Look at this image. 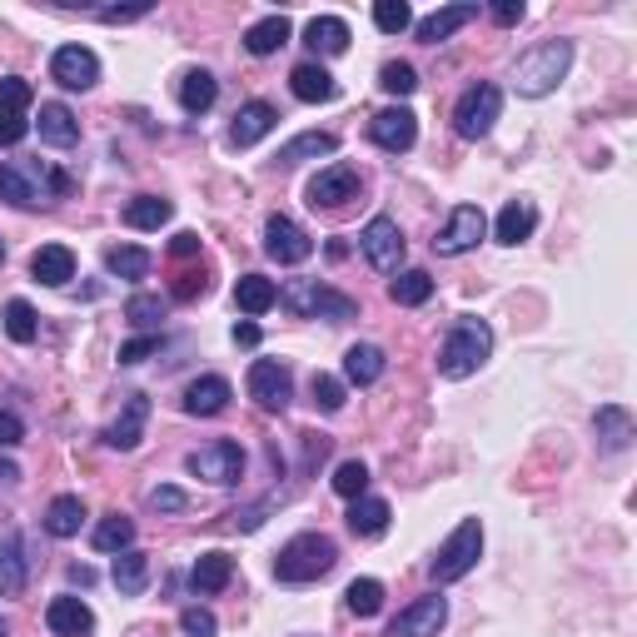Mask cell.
Returning <instances> with one entry per match:
<instances>
[{"instance_id": "1", "label": "cell", "mask_w": 637, "mask_h": 637, "mask_svg": "<svg viewBox=\"0 0 637 637\" xmlns=\"http://www.w3.org/2000/svg\"><path fill=\"white\" fill-rule=\"evenodd\" d=\"M573 71V40H538L528 55H519V71H513V90L523 100H544L563 85V75Z\"/></svg>"}, {"instance_id": "2", "label": "cell", "mask_w": 637, "mask_h": 637, "mask_svg": "<svg viewBox=\"0 0 637 637\" xmlns=\"http://www.w3.org/2000/svg\"><path fill=\"white\" fill-rule=\"evenodd\" d=\"M488 354H494V329L484 318H459L449 329V339H444V349H438V374L469 378L488 364Z\"/></svg>"}, {"instance_id": "3", "label": "cell", "mask_w": 637, "mask_h": 637, "mask_svg": "<svg viewBox=\"0 0 637 637\" xmlns=\"http://www.w3.org/2000/svg\"><path fill=\"white\" fill-rule=\"evenodd\" d=\"M334 563H339L334 538H324V533H299V538H289V544L279 548V558H274V578L279 583H314V578H324V573H334Z\"/></svg>"}, {"instance_id": "4", "label": "cell", "mask_w": 637, "mask_h": 637, "mask_svg": "<svg viewBox=\"0 0 637 637\" xmlns=\"http://www.w3.org/2000/svg\"><path fill=\"white\" fill-rule=\"evenodd\" d=\"M478 553H484V523L478 519H463L459 528L449 533V544L438 548V558H434V583L444 588V583H459V578H469L473 567H478Z\"/></svg>"}, {"instance_id": "5", "label": "cell", "mask_w": 637, "mask_h": 637, "mask_svg": "<svg viewBox=\"0 0 637 637\" xmlns=\"http://www.w3.org/2000/svg\"><path fill=\"white\" fill-rule=\"evenodd\" d=\"M279 299L295 309L299 318H329V324H344V318L359 314L354 299L339 295V289H329V284H318V279H295Z\"/></svg>"}, {"instance_id": "6", "label": "cell", "mask_w": 637, "mask_h": 637, "mask_svg": "<svg viewBox=\"0 0 637 637\" xmlns=\"http://www.w3.org/2000/svg\"><path fill=\"white\" fill-rule=\"evenodd\" d=\"M498 115H503V90L488 80L469 85V90L459 95V105H453V130H459L463 140H484L498 125Z\"/></svg>"}, {"instance_id": "7", "label": "cell", "mask_w": 637, "mask_h": 637, "mask_svg": "<svg viewBox=\"0 0 637 637\" xmlns=\"http://www.w3.org/2000/svg\"><path fill=\"white\" fill-rule=\"evenodd\" d=\"M185 469L214 488H229V484H239V473H245V449H239L235 438H214V444L189 453Z\"/></svg>"}, {"instance_id": "8", "label": "cell", "mask_w": 637, "mask_h": 637, "mask_svg": "<svg viewBox=\"0 0 637 637\" xmlns=\"http://www.w3.org/2000/svg\"><path fill=\"white\" fill-rule=\"evenodd\" d=\"M249 399L260 403L264 413H284L289 399H295V374L279 359H254L249 364Z\"/></svg>"}, {"instance_id": "9", "label": "cell", "mask_w": 637, "mask_h": 637, "mask_svg": "<svg viewBox=\"0 0 637 637\" xmlns=\"http://www.w3.org/2000/svg\"><path fill=\"white\" fill-rule=\"evenodd\" d=\"M484 235H488V214L478 210V204H459V210L449 214V225L438 229L434 254H444V260H459V254L478 249V239H484Z\"/></svg>"}, {"instance_id": "10", "label": "cell", "mask_w": 637, "mask_h": 637, "mask_svg": "<svg viewBox=\"0 0 637 637\" xmlns=\"http://www.w3.org/2000/svg\"><path fill=\"white\" fill-rule=\"evenodd\" d=\"M359 249H364V260L374 264L378 274H394L403 264V229H399V220L374 214V220L364 225V235H359Z\"/></svg>"}, {"instance_id": "11", "label": "cell", "mask_w": 637, "mask_h": 637, "mask_svg": "<svg viewBox=\"0 0 637 637\" xmlns=\"http://www.w3.org/2000/svg\"><path fill=\"white\" fill-rule=\"evenodd\" d=\"M309 204L314 210H339V204H349L359 195V170L344 165V160H334V165H324L314 179H309Z\"/></svg>"}, {"instance_id": "12", "label": "cell", "mask_w": 637, "mask_h": 637, "mask_svg": "<svg viewBox=\"0 0 637 637\" xmlns=\"http://www.w3.org/2000/svg\"><path fill=\"white\" fill-rule=\"evenodd\" d=\"M264 254H270L274 264H304L309 254H314V239H309L289 214H270V220H264Z\"/></svg>"}, {"instance_id": "13", "label": "cell", "mask_w": 637, "mask_h": 637, "mask_svg": "<svg viewBox=\"0 0 637 637\" xmlns=\"http://www.w3.org/2000/svg\"><path fill=\"white\" fill-rule=\"evenodd\" d=\"M369 140H374L378 150H389V154L413 150V140H419V115H413L409 105L378 110V115L369 120Z\"/></svg>"}, {"instance_id": "14", "label": "cell", "mask_w": 637, "mask_h": 637, "mask_svg": "<svg viewBox=\"0 0 637 637\" xmlns=\"http://www.w3.org/2000/svg\"><path fill=\"white\" fill-rule=\"evenodd\" d=\"M449 623V602L428 592V598H413L399 617L389 623V637H438V627Z\"/></svg>"}, {"instance_id": "15", "label": "cell", "mask_w": 637, "mask_h": 637, "mask_svg": "<svg viewBox=\"0 0 637 637\" xmlns=\"http://www.w3.org/2000/svg\"><path fill=\"white\" fill-rule=\"evenodd\" d=\"M50 80L65 85V90H90L100 80V60L90 46H60L50 55Z\"/></svg>"}, {"instance_id": "16", "label": "cell", "mask_w": 637, "mask_h": 637, "mask_svg": "<svg viewBox=\"0 0 637 637\" xmlns=\"http://www.w3.org/2000/svg\"><path fill=\"white\" fill-rule=\"evenodd\" d=\"M145 424H150V399H145V394H130V399H125V409H120V419L105 428V444H110V449H120V453L140 449Z\"/></svg>"}, {"instance_id": "17", "label": "cell", "mask_w": 637, "mask_h": 637, "mask_svg": "<svg viewBox=\"0 0 637 637\" xmlns=\"http://www.w3.org/2000/svg\"><path fill=\"white\" fill-rule=\"evenodd\" d=\"M274 125H279V110H274L270 100H249V105H239L235 125H229V145H235V150H249V145H260Z\"/></svg>"}, {"instance_id": "18", "label": "cell", "mask_w": 637, "mask_h": 637, "mask_svg": "<svg viewBox=\"0 0 637 637\" xmlns=\"http://www.w3.org/2000/svg\"><path fill=\"white\" fill-rule=\"evenodd\" d=\"M229 399H235V389H229V378L225 374H204L195 378L185 389V413L189 419H214V413H225Z\"/></svg>"}, {"instance_id": "19", "label": "cell", "mask_w": 637, "mask_h": 637, "mask_svg": "<svg viewBox=\"0 0 637 637\" xmlns=\"http://www.w3.org/2000/svg\"><path fill=\"white\" fill-rule=\"evenodd\" d=\"M469 21H478V5L459 0V5H444V11L424 15V21L413 25V30H419V40H424V46H444V40H449V36H459V30H463Z\"/></svg>"}, {"instance_id": "20", "label": "cell", "mask_w": 637, "mask_h": 637, "mask_svg": "<svg viewBox=\"0 0 637 637\" xmlns=\"http://www.w3.org/2000/svg\"><path fill=\"white\" fill-rule=\"evenodd\" d=\"M46 627L55 637H90L95 633V613L85 598H55L46 608Z\"/></svg>"}, {"instance_id": "21", "label": "cell", "mask_w": 637, "mask_h": 637, "mask_svg": "<svg viewBox=\"0 0 637 637\" xmlns=\"http://www.w3.org/2000/svg\"><path fill=\"white\" fill-rule=\"evenodd\" d=\"M538 229V204L533 200H508L503 210H498V220H494V239L498 245H523V239Z\"/></svg>"}, {"instance_id": "22", "label": "cell", "mask_w": 637, "mask_h": 637, "mask_svg": "<svg viewBox=\"0 0 637 637\" xmlns=\"http://www.w3.org/2000/svg\"><path fill=\"white\" fill-rule=\"evenodd\" d=\"M289 90H295L304 105H329L334 95H339V80H334L318 60H304V65H295V75H289Z\"/></svg>"}, {"instance_id": "23", "label": "cell", "mask_w": 637, "mask_h": 637, "mask_svg": "<svg viewBox=\"0 0 637 637\" xmlns=\"http://www.w3.org/2000/svg\"><path fill=\"white\" fill-rule=\"evenodd\" d=\"M592 428H598V444L608 453H623L627 444H633V434H637L633 413H627L623 403H602V409L592 413Z\"/></svg>"}, {"instance_id": "24", "label": "cell", "mask_w": 637, "mask_h": 637, "mask_svg": "<svg viewBox=\"0 0 637 637\" xmlns=\"http://www.w3.org/2000/svg\"><path fill=\"white\" fill-rule=\"evenodd\" d=\"M289 36H295L289 15H264V21H254L245 30V50L249 55H279V50L289 46Z\"/></svg>"}, {"instance_id": "25", "label": "cell", "mask_w": 637, "mask_h": 637, "mask_svg": "<svg viewBox=\"0 0 637 637\" xmlns=\"http://www.w3.org/2000/svg\"><path fill=\"white\" fill-rule=\"evenodd\" d=\"M30 274H36L40 284H50V289H60V284L75 279V254L65 245H40L36 254H30Z\"/></svg>"}, {"instance_id": "26", "label": "cell", "mask_w": 637, "mask_h": 637, "mask_svg": "<svg viewBox=\"0 0 637 637\" xmlns=\"http://www.w3.org/2000/svg\"><path fill=\"white\" fill-rule=\"evenodd\" d=\"M40 140L55 145V150H71L80 140V120L71 115V105H60V100H46L40 105Z\"/></svg>"}, {"instance_id": "27", "label": "cell", "mask_w": 637, "mask_h": 637, "mask_svg": "<svg viewBox=\"0 0 637 637\" xmlns=\"http://www.w3.org/2000/svg\"><path fill=\"white\" fill-rule=\"evenodd\" d=\"M384 349L378 344H354L349 354H344V384H359V389H369V384H378L384 378Z\"/></svg>"}, {"instance_id": "28", "label": "cell", "mask_w": 637, "mask_h": 637, "mask_svg": "<svg viewBox=\"0 0 637 637\" xmlns=\"http://www.w3.org/2000/svg\"><path fill=\"white\" fill-rule=\"evenodd\" d=\"M304 40L314 55H344V50H349V21H339V15H314V21L304 25Z\"/></svg>"}, {"instance_id": "29", "label": "cell", "mask_w": 637, "mask_h": 637, "mask_svg": "<svg viewBox=\"0 0 637 637\" xmlns=\"http://www.w3.org/2000/svg\"><path fill=\"white\" fill-rule=\"evenodd\" d=\"M115 588L125 592V598H140L145 588H150V558L140 553V548H125V553H115Z\"/></svg>"}, {"instance_id": "30", "label": "cell", "mask_w": 637, "mask_h": 637, "mask_svg": "<svg viewBox=\"0 0 637 637\" xmlns=\"http://www.w3.org/2000/svg\"><path fill=\"white\" fill-rule=\"evenodd\" d=\"M214 100H220V80H214L210 71H185L179 75V105H185V115H204Z\"/></svg>"}, {"instance_id": "31", "label": "cell", "mask_w": 637, "mask_h": 637, "mask_svg": "<svg viewBox=\"0 0 637 637\" xmlns=\"http://www.w3.org/2000/svg\"><path fill=\"white\" fill-rule=\"evenodd\" d=\"M229 578H235V558L229 553H200V563H195V573H189V583H195V592H225Z\"/></svg>"}, {"instance_id": "32", "label": "cell", "mask_w": 637, "mask_h": 637, "mask_svg": "<svg viewBox=\"0 0 637 637\" xmlns=\"http://www.w3.org/2000/svg\"><path fill=\"white\" fill-rule=\"evenodd\" d=\"M235 304L245 309V314H264V309L279 304V284L264 279V274H239V284H235Z\"/></svg>"}, {"instance_id": "33", "label": "cell", "mask_w": 637, "mask_h": 637, "mask_svg": "<svg viewBox=\"0 0 637 637\" xmlns=\"http://www.w3.org/2000/svg\"><path fill=\"white\" fill-rule=\"evenodd\" d=\"M80 523H85V503L75 494H60V498H50V508H46V533L50 538H75L80 533Z\"/></svg>"}, {"instance_id": "34", "label": "cell", "mask_w": 637, "mask_h": 637, "mask_svg": "<svg viewBox=\"0 0 637 637\" xmlns=\"http://www.w3.org/2000/svg\"><path fill=\"white\" fill-rule=\"evenodd\" d=\"M339 150V140H334L329 130H304V135H295L289 145H279V165H299V160H318V154H334Z\"/></svg>"}, {"instance_id": "35", "label": "cell", "mask_w": 637, "mask_h": 637, "mask_svg": "<svg viewBox=\"0 0 637 637\" xmlns=\"http://www.w3.org/2000/svg\"><path fill=\"white\" fill-rule=\"evenodd\" d=\"M170 214H175L170 200H160V195H135V200L125 204V225L130 229H160V225H170Z\"/></svg>"}, {"instance_id": "36", "label": "cell", "mask_w": 637, "mask_h": 637, "mask_svg": "<svg viewBox=\"0 0 637 637\" xmlns=\"http://www.w3.org/2000/svg\"><path fill=\"white\" fill-rule=\"evenodd\" d=\"M25 553H21V538H0V592L5 598H21L25 592Z\"/></svg>"}, {"instance_id": "37", "label": "cell", "mask_w": 637, "mask_h": 637, "mask_svg": "<svg viewBox=\"0 0 637 637\" xmlns=\"http://www.w3.org/2000/svg\"><path fill=\"white\" fill-rule=\"evenodd\" d=\"M389 503L384 498H354V508H349V528L359 533V538H378V533L389 528Z\"/></svg>"}, {"instance_id": "38", "label": "cell", "mask_w": 637, "mask_h": 637, "mask_svg": "<svg viewBox=\"0 0 637 637\" xmlns=\"http://www.w3.org/2000/svg\"><path fill=\"white\" fill-rule=\"evenodd\" d=\"M95 548H100V553H125V548H135V519H125V513L100 519L95 523Z\"/></svg>"}, {"instance_id": "39", "label": "cell", "mask_w": 637, "mask_h": 637, "mask_svg": "<svg viewBox=\"0 0 637 637\" xmlns=\"http://www.w3.org/2000/svg\"><path fill=\"white\" fill-rule=\"evenodd\" d=\"M150 249H140V245H115V249H105V270L110 274H120V279H145L150 274Z\"/></svg>"}, {"instance_id": "40", "label": "cell", "mask_w": 637, "mask_h": 637, "mask_svg": "<svg viewBox=\"0 0 637 637\" xmlns=\"http://www.w3.org/2000/svg\"><path fill=\"white\" fill-rule=\"evenodd\" d=\"M428 295H434V279H428V270H399V279H389V299L394 304H428Z\"/></svg>"}, {"instance_id": "41", "label": "cell", "mask_w": 637, "mask_h": 637, "mask_svg": "<svg viewBox=\"0 0 637 637\" xmlns=\"http://www.w3.org/2000/svg\"><path fill=\"white\" fill-rule=\"evenodd\" d=\"M344 602H349V613L354 617H378L384 613V583L378 578H354L344 588Z\"/></svg>"}, {"instance_id": "42", "label": "cell", "mask_w": 637, "mask_h": 637, "mask_svg": "<svg viewBox=\"0 0 637 637\" xmlns=\"http://www.w3.org/2000/svg\"><path fill=\"white\" fill-rule=\"evenodd\" d=\"M0 200L15 204V210H30V204H40V189L30 185V175L21 165H5L0 170Z\"/></svg>"}, {"instance_id": "43", "label": "cell", "mask_w": 637, "mask_h": 637, "mask_svg": "<svg viewBox=\"0 0 637 637\" xmlns=\"http://www.w3.org/2000/svg\"><path fill=\"white\" fill-rule=\"evenodd\" d=\"M5 334H11L15 344H36V334H40V314L25 299H11L5 304Z\"/></svg>"}, {"instance_id": "44", "label": "cell", "mask_w": 637, "mask_h": 637, "mask_svg": "<svg viewBox=\"0 0 637 637\" xmlns=\"http://www.w3.org/2000/svg\"><path fill=\"white\" fill-rule=\"evenodd\" d=\"M125 318H130L135 329H160V318H165V299L160 295H130L125 299Z\"/></svg>"}, {"instance_id": "45", "label": "cell", "mask_w": 637, "mask_h": 637, "mask_svg": "<svg viewBox=\"0 0 637 637\" xmlns=\"http://www.w3.org/2000/svg\"><path fill=\"white\" fill-rule=\"evenodd\" d=\"M374 25L384 30V36H403L413 25V11L403 5V0H374Z\"/></svg>"}, {"instance_id": "46", "label": "cell", "mask_w": 637, "mask_h": 637, "mask_svg": "<svg viewBox=\"0 0 637 637\" xmlns=\"http://www.w3.org/2000/svg\"><path fill=\"white\" fill-rule=\"evenodd\" d=\"M364 488H369V469L359 459H344L334 469V494L339 498H364Z\"/></svg>"}, {"instance_id": "47", "label": "cell", "mask_w": 637, "mask_h": 637, "mask_svg": "<svg viewBox=\"0 0 637 637\" xmlns=\"http://www.w3.org/2000/svg\"><path fill=\"white\" fill-rule=\"evenodd\" d=\"M378 85H384L389 95H413L419 90V71H413L409 60H389V65L378 71Z\"/></svg>"}, {"instance_id": "48", "label": "cell", "mask_w": 637, "mask_h": 637, "mask_svg": "<svg viewBox=\"0 0 637 637\" xmlns=\"http://www.w3.org/2000/svg\"><path fill=\"white\" fill-rule=\"evenodd\" d=\"M309 394H314V409H324V413L344 409V378H334V374H314Z\"/></svg>"}, {"instance_id": "49", "label": "cell", "mask_w": 637, "mask_h": 637, "mask_svg": "<svg viewBox=\"0 0 637 637\" xmlns=\"http://www.w3.org/2000/svg\"><path fill=\"white\" fill-rule=\"evenodd\" d=\"M179 633L185 637H214L220 623H214L210 608H185V613H179Z\"/></svg>"}, {"instance_id": "50", "label": "cell", "mask_w": 637, "mask_h": 637, "mask_svg": "<svg viewBox=\"0 0 637 637\" xmlns=\"http://www.w3.org/2000/svg\"><path fill=\"white\" fill-rule=\"evenodd\" d=\"M30 100H36V95H30V85H25L21 75H5V80H0V110H21L25 115Z\"/></svg>"}, {"instance_id": "51", "label": "cell", "mask_w": 637, "mask_h": 637, "mask_svg": "<svg viewBox=\"0 0 637 637\" xmlns=\"http://www.w3.org/2000/svg\"><path fill=\"white\" fill-rule=\"evenodd\" d=\"M25 135H30V120L21 115V110H0V145L11 150V145H21Z\"/></svg>"}, {"instance_id": "52", "label": "cell", "mask_w": 637, "mask_h": 637, "mask_svg": "<svg viewBox=\"0 0 637 637\" xmlns=\"http://www.w3.org/2000/svg\"><path fill=\"white\" fill-rule=\"evenodd\" d=\"M150 354H160V334H140V339H130L125 349H120V364H145Z\"/></svg>"}, {"instance_id": "53", "label": "cell", "mask_w": 637, "mask_h": 637, "mask_svg": "<svg viewBox=\"0 0 637 637\" xmlns=\"http://www.w3.org/2000/svg\"><path fill=\"white\" fill-rule=\"evenodd\" d=\"M150 508H160V513H185L189 508V498H185V488H150Z\"/></svg>"}, {"instance_id": "54", "label": "cell", "mask_w": 637, "mask_h": 637, "mask_svg": "<svg viewBox=\"0 0 637 637\" xmlns=\"http://www.w3.org/2000/svg\"><path fill=\"white\" fill-rule=\"evenodd\" d=\"M100 21L105 25H125V21H140V15H150V0H140V5H100Z\"/></svg>"}, {"instance_id": "55", "label": "cell", "mask_w": 637, "mask_h": 637, "mask_svg": "<svg viewBox=\"0 0 637 637\" xmlns=\"http://www.w3.org/2000/svg\"><path fill=\"white\" fill-rule=\"evenodd\" d=\"M204 289H210V279H204V274H195V270H185L175 279V289H170V295H175V299H200Z\"/></svg>"}, {"instance_id": "56", "label": "cell", "mask_w": 637, "mask_h": 637, "mask_svg": "<svg viewBox=\"0 0 637 637\" xmlns=\"http://www.w3.org/2000/svg\"><path fill=\"white\" fill-rule=\"evenodd\" d=\"M21 438H25V424L15 419L11 409H0V449H15Z\"/></svg>"}, {"instance_id": "57", "label": "cell", "mask_w": 637, "mask_h": 637, "mask_svg": "<svg viewBox=\"0 0 637 637\" xmlns=\"http://www.w3.org/2000/svg\"><path fill=\"white\" fill-rule=\"evenodd\" d=\"M170 254H175V260H195V254H200V235H195V229H179V235L170 239Z\"/></svg>"}, {"instance_id": "58", "label": "cell", "mask_w": 637, "mask_h": 637, "mask_svg": "<svg viewBox=\"0 0 637 637\" xmlns=\"http://www.w3.org/2000/svg\"><path fill=\"white\" fill-rule=\"evenodd\" d=\"M488 15H494L498 25H519V21H523V0H498Z\"/></svg>"}, {"instance_id": "59", "label": "cell", "mask_w": 637, "mask_h": 637, "mask_svg": "<svg viewBox=\"0 0 637 637\" xmlns=\"http://www.w3.org/2000/svg\"><path fill=\"white\" fill-rule=\"evenodd\" d=\"M235 344L239 349H254V344H260V324H249V318L245 324H235Z\"/></svg>"}, {"instance_id": "60", "label": "cell", "mask_w": 637, "mask_h": 637, "mask_svg": "<svg viewBox=\"0 0 637 637\" xmlns=\"http://www.w3.org/2000/svg\"><path fill=\"white\" fill-rule=\"evenodd\" d=\"M15 478H21V469H15V463H0V484H15Z\"/></svg>"}, {"instance_id": "61", "label": "cell", "mask_w": 637, "mask_h": 637, "mask_svg": "<svg viewBox=\"0 0 637 637\" xmlns=\"http://www.w3.org/2000/svg\"><path fill=\"white\" fill-rule=\"evenodd\" d=\"M5 633H11V627H5V617H0V637H5Z\"/></svg>"}, {"instance_id": "62", "label": "cell", "mask_w": 637, "mask_h": 637, "mask_svg": "<svg viewBox=\"0 0 637 637\" xmlns=\"http://www.w3.org/2000/svg\"><path fill=\"white\" fill-rule=\"evenodd\" d=\"M0 260H5V239H0Z\"/></svg>"}]
</instances>
